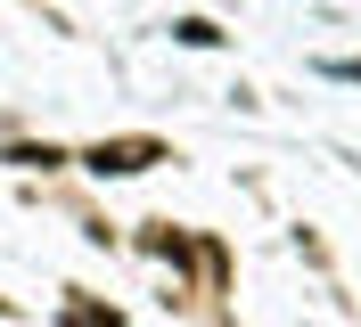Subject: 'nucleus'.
I'll use <instances>...</instances> for the list:
<instances>
[{
    "label": "nucleus",
    "instance_id": "obj_1",
    "mask_svg": "<svg viewBox=\"0 0 361 327\" xmlns=\"http://www.w3.org/2000/svg\"><path fill=\"white\" fill-rule=\"evenodd\" d=\"M82 164H90V172H148V164H164V148H157V139H115V148L99 139Z\"/></svg>",
    "mask_w": 361,
    "mask_h": 327
},
{
    "label": "nucleus",
    "instance_id": "obj_2",
    "mask_svg": "<svg viewBox=\"0 0 361 327\" xmlns=\"http://www.w3.org/2000/svg\"><path fill=\"white\" fill-rule=\"evenodd\" d=\"M173 33H180V41H189V49H205V41H222V33H214V25H205V17H180Z\"/></svg>",
    "mask_w": 361,
    "mask_h": 327
}]
</instances>
